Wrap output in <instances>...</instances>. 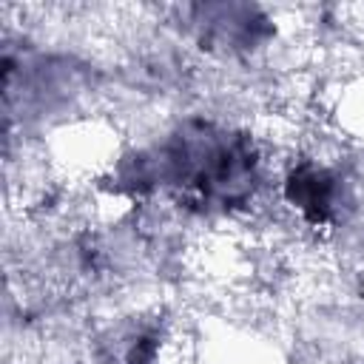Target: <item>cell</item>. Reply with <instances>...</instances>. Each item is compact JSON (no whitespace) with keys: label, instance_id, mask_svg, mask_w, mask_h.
Here are the masks:
<instances>
[{"label":"cell","instance_id":"cell-1","mask_svg":"<svg viewBox=\"0 0 364 364\" xmlns=\"http://www.w3.org/2000/svg\"><path fill=\"white\" fill-rule=\"evenodd\" d=\"M330 176L318 168H304L299 173H293L290 179V199L304 208L313 216H324L330 210L333 202V191H330Z\"/></svg>","mask_w":364,"mask_h":364}]
</instances>
